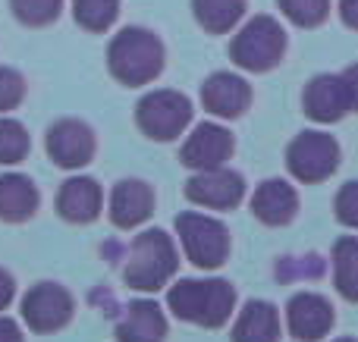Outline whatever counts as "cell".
<instances>
[{
  "label": "cell",
  "instance_id": "cell-31",
  "mask_svg": "<svg viewBox=\"0 0 358 342\" xmlns=\"http://www.w3.org/2000/svg\"><path fill=\"white\" fill-rule=\"evenodd\" d=\"M0 342H25L22 339V330H19L16 320L0 318Z\"/></svg>",
  "mask_w": 358,
  "mask_h": 342
},
{
  "label": "cell",
  "instance_id": "cell-32",
  "mask_svg": "<svg viewBox=\"0 0 358 342\" xmlns=\"http://www.w3.org/2000/svg\"><path fill=\"white\" fill-rule=\"evenodd\" d=\"M340 19L358 31V0H340Z\"/></svg>",
  "mask_w": 358,
  "mask_h": 342
},
{
  "label": "cell",
  "instance_id": "cell-1",
  "mask_svg": "<svg viewBox=\"0 0 358 342\" xmlns=\"http://www.w3.org/2000/svg\"><path fill=\"white\" fill-rule=\"evenodd\" d=\"M107 69L120 85H148L161 75L164 69V44L155 31L142 29V25H129V29L117 31L107 47Z\"/></svg>",
  "mask_w": 358,
  "mask_h": 342
},
{
  "label": "cell",
  "instance_id": "cell-27",
  "mask_svg": "<svg viewBox=\"0 0 358 342\" xmlns=\"http://www.w3.org/2000/svg\"><path fill=\"white\" fill-rule=\"evenodd\" d=\"M25 79L13 66H0V113H10L22 104Z\"/></svg>",
  "mask_w": 358,
  "mask_h": 342
},
{
  "label": "cell",
  "instance_id": "cell-21",
  "mask_svg": "<svg viewBox=\"0 0 358 342\" xmlns=\"http://www.w3.org/2000/svg\"><path fill=\"white\" fill-rule=\"evenodd\" d=\"M195 22L210 35H227L245 16V0H192Z\"/></svg>",
  "mask_w": 358,
  "mask_h": 342
},
{
  "label": "cell",
  "instance_id": "cell-30",
  "mask_svg": "<svg viewBox=\"0 0 358 342\" xmlns=\"http://www.w3.org/2000/svg\"><path fill=\"white\" fill-rule=\"evenodd\" d=\"M13 295H16V283H13V276L6 274L3 267H0V311H6V305L13 302Z\"/></svg>",
  "mask_w": 358,
  "mask_h": 342
},
{
  "label": "cell",
  "instance_id": "cell-8",
  "mask_svg": "<svg viewBox=\"0 0 358 342\" xmlns=\"http://www.w3.org/2000/svg\"><path fill=\"white\" fill-rule=\"evenodd\" d=\"M73 295L60 283H38L22 299V320L31 333H57L73 320Z\"/></svg>",
  "mask_w": 358,
  "mask_h": 342
},
{
  "label": "cell",
  "instance_id": "cell-10",
  "mask_svg": "<svg viewBox=\"0 0 358 342\" xmlns=\"http://www.w3.org/2000/svg\"><path fill=\"white\" fill-rule=\"evenodd\" d=\"M48 157L63 170H82L94 157V132L82 119H60L48 129Z\"/></svg>",
  "mask_w": 358,
  "mask_h": 342
},
{
  "label": "cell",
  "instance_id": "cell-20",
  "mask_svg": "<svg viewBox=\"0 0 358 342\" xmlns=\"http://www.w3.org/2000/svg\"><path fill=\"white\" fill-rule=\"evenodd\" d=\"M38 188L29 176L3 173L0 176V220L3 223H25L38 211Z\"/></svg>",
  "mask_w": 358,
  "mask_h": 342
},
{
  "label": "cell",
  "instance_id": "cell-25",
  "mask_svg": "<svg viewBox=\"0 0 358 342\" xmlns=\"http://www.w3.org/2000/svg\"><path fill=\"white\" fill-rule=\"evenodd\" d=\"M280 13L299 29H317L330 16V0H277Z\"/></svg>",
  "mask_w": 358,
  "mask_h": 342
},
{
  "label": "cell",
  "instance_id": "cell-12",
  "mask_svg": "<svg viewBox=\"0 0 358 342\" xmlns=\"http://www.w3.org/2000/svg\"><path fill=\"white\" fill-rule=\"evenodd\" d=\"M334 305L317 292H299L286 305V324L299 342H317L334 330Z\"/></svg>",
  "mask_w": 358,
  "mask_h": 342
},
{
  "label": "cell",
  "instance_id": "cell-13",
  "mask_svg": "<svg viewBox=\"0 0 358 342\" xmlns=\"http://www.w3.org/2000/svg\"><path fill=\"white\" fill-rule=\"evenodd\" d=\"M201 104L217 119H239L252 104V88L236 73H214L201 85Z\"/></svg>",
  "mask_w": 358,
  "mask_h": 342
},
{
  "label": "cell",
  "instance_id": "cell-29",
  "mask_svg": "<svg viewBox=\"0 0 358 342\" xmlns=\"http://www.w3.org/2000/svg\"><path fill=\"white\" fill-rule=\"evenodd\" d=\"M343 82H346V91H349V107L358 113V63H352V66L343 69Z\"/></svg>",
  "mask_w": 358,
  "mask_h": 342
},
{
  "label": "cell",
  "instance_id": "cell-6",
  "mask_svg": "<svg viewBox=\"0 0 358 342\" xmlns=\"http://www.w3.org/2000/svg\"><path fill=\"white\" fill-rule=\"evenodd\" d=\"M136 123L155 142H173L192 123V104L185 94L173 91V88H157L138 101Z\"/></svg>",
  "mask_w": 358,
  "mask_h": 342
},
{
  "label": "cell",
  "instance_id": "cell-15",
  "mask_svg": "<svg viewBox=\"0 0 358 342\" xmlns=\"http://www.w3.org/2000/svg\"><path fill=\"white\" fill-rule=\"evenodd\" d=\"M155 211V192L142 179H123L110 192V223L117 230H136Z\"/></svg>",
  "mask_w": 358,
  "mask_h": 342
},
{
  "label": "cell",
  "instance_id": "cell-23",
  "mask_svg": "<svg viewBox=\"0 0 358 342\" xmlns=\"http://www.w3.org/2000/svg\"><path fill=\"white\" fill-rule=\"evenodd\" d=\"M120 16V0H73V19L85 31H107Z\"/></svg>",
  "mask_w": 358,
  "mask_h": 342
},
{
  "label": "cell",
  "instance_id": "cell-9",
  "mask_svg": "<svg viewBox=\"0 0 358 342\" xmlns=\"http://www.w3.org/2000/svg\"><path fill=\"white\" fill-rule=\"evenodd\" d=\"M185 198L198 207H208V211H233L245 198V179L227 167L198 170L185 182Z\"/></svg>",
  "mask_w": 358,
  "mask_h": 342
},
{
  "label": "cell",
  "instance_id": "cell-18",
  "mask_svg": "<svg viewBox=\"0 0 358 342\" xmlns=\"http://www.w3.org/2000/svg\"><path fill=\"white\" fill-rule=\"evenodd\" d=\"M164 336H167V318L157 302H132L117 320L120 342H164Z\"/></svg>",
  "mask_w": 358,
  "mask_h": 342
},
{
  "label": "cell",
  "instance_id": "cell-4",
  "mask_svg": "<svg viewBox=\"0 0 358 342\" xmlns=\"http://www.w3.org/2000/svg\"><path fill=\"white\" fill-rule=\"evenodd\" d=\"M286 54V31L273 16H255L233 35L229 57L245 73H271Z\"/></svg>",
  "mask_w": 358,
  "mask_h": 342
},
{
  "label": "cell",
  "instance_id": "cell-26",
  "mask_svg": "<svg viewBox=\"0 0 358 342\" xmlns=\"http://www.w3.org/2000/svg\"><path fill=\"white\" fill-rule=\"evenodd\" d=\"M10 10L29 29H44L60 16L63 0H10Z\"/></svg>",
  "mask_w": 358,
  "mask_h": 342
},
{
  "label": "cell",
  "instance_id": "cell-7",
  "mask_svg": "<svg viewBox=\"0 0 358 342\" xmlns=\"http://www.w3.org/2000/svg\"><path fill=\"white\" fill-rule=\"evenodd\" d=\"M286 167L305 186L324 182L336 173L340 167V144L334 135L321 129H308L302 135L292 138V144L286 148Z\"/></svg>",
  "mask_w": 358,
  "mask_h": 342
},
{
  "label": "cell",
  "instance_id": "cell-16",
  "mask_svg": "<svg viewBox=\"0 0 358 342\" xmlns=\"http://www.w3.org/2000/svg\"><path fill=\"white\" fill-rule=\"evenodd\" d=\"M101 205H104V195H101V186L88 176H73L60 186L57 192V211L66 223H94L101 217Z\"/></svg>",
  "mask_w": 358,
  "mask_h": 342
},
{
  "label": "cell",
  "instance_id": "cell-3",
  "mask_svg": "<svg viewBox=\"0 0 358 342\" xmlns=\"http://www.w3.org/2000/svg\"><path fill=\"white\" fill-rule=\"evenodd\" d=\"M176 267H179V255L173 239L164 230H145L129 245L123 280L136 292H157V289H164L173 280Z\"/></svg>",
  "mask_w": 358,
  "mask_h": 342
},
{
  "label": "cell",
  "instance_id": "cell-17",
  "mask_svg": "<svg viewBox=\"0 0 358 342\" xmlns=\"http://www.w3.org/2000/svg\"><path fill=\"white\" fill-rule=\"evenodd\" d=\"M252 214L264 226H286L299 214V195L286 179H264L252 195Z\"/></svg>",
  "mask_w": 358,
  "mask_h": 342
},
{
  "label": "cell",
  "instance_id": "cell-11",
  "mask_svg": "<svg viewBox=\"0 0 358 342\" xmlns=\"http://www.w3.org/2000/svg\"><path fill=\"white\" fill-rule=\"evenodd\" d=\"M233 135L229 129H223L220 123H198L192 129V135L185 138L182 151H179V161L185 163L189 170H214L223 167V163L233 157Z\"/></svg>",
  "mask_w": 358,
  "mask_h": 342
},
{
  "label": "cell",
  "instance_id": "cell-33",
  "mask_svg": "<svg viewBox=\"0 0 358 342\" xmlns=\"http://www.w3.org/2000/svg\"><path fill=\"white\" fill-rule=\"evenodd\" d=\"M336 342H355V339H336Z\"/></svg>",
  "mask_w": 358,
  "mask_h": 342
},
{
  "label": "cell",
  "instance_id": "cell-2",
  "mask_svg": "<svg viewBox=\"0 0 358 342\" xmlns=\"http://www.w3.org/2000/svg\"><path fill=\"white\" fill-rule=\"evenodd\" d=\"M167 308L185 324L217 330L236 308V289L227 280H179L167 292Z\"/></svg>",
  "mask_w": 358,
  "mask_h": 342
},
{
  "label": "cell",
  "instance_id": "cell-24",
  "mask_svg": "<svg viewBox=\"0 0 358 342\" xmlns=\"http://www.w3.org/2000/svg\"><path fill=\"white\" fill-rule=\"evenodd\" d=\"M29 148H31V142H29L25 126L19 119L6 117V113H0V163L3 167H16V163L25 161Z\"/></svg>",
  "mask_w": 358,
  "mask_h": 342
},
{
  "label": "cell",
  "instance_id": "cell-19",
  "mask_svg": "<svg viewBox=\"0 0 358 342\" xmlns=\"http://www.w3.org/2000/svg\"><path fill=\"white\" fill-rule=\"evenodd\" d=\"M233 342H277L280 339V314L271 302L252 299L239 311L233 324Z\"/></svg>",
  "mask_w": 358,
  "mask_h": 342
},
{
  "label": "cell",
  "instance_id": "cell-14",
  "mask_svg": "<svg viewBox=\"0 0 358 342\" xmlns=\"http://www.w3.org/2000/svg\"><path fill=\"white\" fill-rule=\"evenodd\" d=\"M302 107L315 123H340V119L352 110L343 75H330V73L315 75V79L305 85Z\"/></svg>",
  "mask_w": 358,
  "mask_h": 342
},
{
  "label": "cell",
  "instance_id": "cell-22",
  "mask_svg": "<svg viewBox=\"0 0 358 342\" xmlns=\"http://www.w3.org/2000/svg\"><path fill=\"white\" fill-rule=\"evenodd\" d=\"M334 286L346 302L358 305V236H346L334 245Z\"/></svg>",
  "mask_w": 358,
  "mask_h": 342
},
{
  "label": "cell",
  "instance_id": "cell-28",
  "mask_svg": "<svg viewBox=\"0 0 358 342\" xmlns=\"http://www.w3.org/2000/svg\"><path fill=\"white\" fill-rule=\"evenodd\" d=\"M334 211H336V220H340L343 226L358 230V182H346V186L336 192Z\"/></svg>",
  "mask_w": 358,
  "mask_h": 342
},
{
  "label": "cell",
  "instance_id": "cell-5",
  "mask_svg": "<svg viewBox=\"0 0 358 342\" xmlns=\"http://www.w3.org/2000/svg\"><path fill=\"white\" fill-rule=\"evenodd\" d=\"M182 251L198 270H217L229 255V230L217 217L185 211L176 217Z\"/></svg>",
  "mask_w": 358,
  "mask_h": 342
}]
</instances>
